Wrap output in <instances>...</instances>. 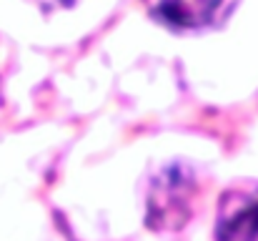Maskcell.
<instances>
[{
  "instance_id": "obj_1",
  "label": "cell",
  "mask_w": 258,
  "mask_h": 241,
  "mask_svg": "<svg viewBox=\"0 0 258 241\" xmlns=\"http://www.w3.org/2000/svg\"><path fill=\"white\" fill-rule=\"evenodd\" d=\"M216 241H258V186L231 188L221 196Z\"/></svg>"
},
{
  "instance_id": "obj_2",
  "label": "cell",
  "mask_w": 258,
  "mask_h": 241,
  "mask_svg": "<svg viewBox=\"0 0 258 241\" xmlns=\"http://www.w3.org/2000/svg\"><path fill=\"white\" fill-rule=\"evenodd\" d=\"M148 13L175 30H201L211 25L226 0H143Z\"/></svg>"
}]
</instances>
